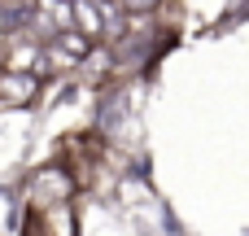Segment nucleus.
I'll list each match as a JSON object with an SVG mask.
<instances>
[{"label": "nucleus", "instance_id": "f257e3e1", "mask_svg": "<svg viewBox=\"0 0 249 236\" xmlns=\"http://www.w3.org/2000/svg\"><path fill=\"white\" fill-rule=\"evenodd\" d=\"M105 0H70V26L88 39H105Z\"/></svg>", "mask_w": 249, "mask_h": 236}, {"label": "nucleus", "instance_id": "f03ea898", "mask_svg": "<svg viewBox=\"0 0 249 236\" xmlns=\"http://www.w3.org/2000/svg\"><path fill=\"white\" fill-rule=\"evenodd\" d=\"M44 44H53V48H57L61 57H70L74 66H79V61H83V57L92 53V39H88L83 31H74V26H61V31H53V35H48Z\"/></svg>", "mask_w": 249, "mask_h": 236}, {"label": "nucleus", "instance_id": "7ed1b4c3", "mask_svg": "<svg viewBox=\"0 0 249 236\" xmlns=\"http://www.w3.org/2000/svg\"><path fill=\"white\" fill-rule=\"evenodd\" d=\"M31 18H35V26L39 31H61V26H70V0H35L31 4Z\"/></svg>", "mask_w": 249, "mask_h": 236}, {"label": "nucleus", "instance_id": "20e7f679", "mask_svg": "<svg viewBox=\"0 0 249 236\" xmlns=\"http://www.w3.org/2000/svg\"><path fill=\"white\" fill-rule=\"evenodd\" d=\"M35 88H39L35 70H4V79H0V96H9L13 105H26L35 96Z\"/></svg>", "mask_w": 249, "mask_h": 236}, {"label": "nucleus", "instance_id": "39448f33", "mask_svg": "<svg viewBox=\"0 0 249 236\" xmlns=\"http://www.w3.org/2000/svg\"><path fill=\"white\" fill-rule=\"evenodd\" d=\"M153 4H158V0H118V9H123V13H149Z\"/></svg>", "mask_w": 249, "mask_h": 236}, {"label": "nucleus", "instance_id": "423d86ee", "mask_svg": "<svg viewBox=\"0 0 249 236\" xmlns=\"http://www.w3.org/2000/svg\"><path fill=\"white\" fill-rule=\"evenodd\" d=\"M4 26H9V13H4V9H0V31H4Z\"/></svg>", "mask_w": 249, "mask_h": 236}]
</instances>
